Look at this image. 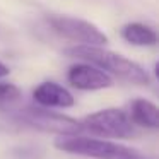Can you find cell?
Here are the masks:
<instances>
[{"instance_id":"1","label":"cell","mask_w":159,"mask_h":159,"mask_svg":"<svg viewBox=\"0 0 159 159\" xmlns=\"http://www.w3.org/2000/svg\"><path fill=\"white\" fill-rule=\"evenodd\" d=\"M63 53L67 57H72V58H79L87 63H93L110 75L120 77V79L135 84V86H149L151 84V77L144 67H140L137 62L120 55V53L106 50L104 46L74 45L65 48Z\"/></svg>"},{"instance_id":"2","label":"cell","mask_w":159,"mask_h":159,"mask_svg":"<svg viewBox=\"0 0 159 159\" xmlns=\"http://www.w3.org/2000/svg\"><path fill=\"white\" fill-rule=\"evenodd\" d=\"M55 147L67 154L84 156L93 159H123L135 154L134 149L125 145H118L115 142L104 140L99 137H89V135L75 134V135H58L55 139Z\"/></svg>"},{"instance_id":"3","label":"cell","mask_w":159,"mask_h":159,"mask_svg":"<svg viewBox=\"0 0 159 159\" xmlns=\"http://www.w3.org/2000/svg\"><path fill=\"white\" fill-rule=\"evenodd\" d=\"M84 132H91L93 135L104 139H135L137 128L132 123L130 116L123 110L118 108H106L84 116L80 121Z\"/></svg>"},{"instance_id":"4","label":"cell","mask_w":159,"mask_h":159,"mask_svg":"<svg viewBox=\"0 0 159 159\" xmlns=\"http://www.w3.org/2000/svg\"><path fill=\"white\" fill-rule=\"evenodd\" d=\"M48 22L57 34L70 39L75 45L104 46L108 43V36L96 24L84 19L70 17V16H52Z\"/></svg>"},{"instance_id":"5","label":"cell","mask_w":159,"mask_h":159,"mask_svg":"<svg viewBox=\"0 0 159 159\" xmlns=\"http://www.w3.org/2000/svg\"><path fill=\"white\" fill-rule=\"evenodd\" d=\"M21 120L26 121L29 127L41 132H52L57 135H75L82 134L84 127L75 118L67 116V115L57 113L48 108L31 106L21 111Z\"/></svg>"},{"instance_id":"6","label":"cell","mask_w":159,"mask_h":159,"mask_svg":"<svg viewBox=\"0 0 159 159\" xmlns=\"http://www.w3.org/2000/svg\"><path fill=\"white\" fill-rule=\"evenodd\" d=\"M67 80L79 91H101L113 86V77L93 63H75L67 72Z\"/></svg>"},{"instance_id":"7","label":"cell","mask_w":159,"mask_h":159,"mask_svg":"<svg viewBox=\"0 0 159 159\" xmlns=\"http://www.w3.org/2000/svg\"><path fill=\"white\" fill-rule=\"evenodd\" d=\"M33 99L38 103V106L48 108V110H53V108L65 110V108H72L75 104L72 93L53 80H45V82L38 84L33 89Z\"/></svg>"},{"instance_id":"8","label":"cell","mask_w":159,"mask_h":159,"mask_svg":"<svg viewBox=\"0 0 159 159\" xmlns=\"http://www.w3.org/2000/svg\"><path fill=\"white\" fill-rule=\"evenodd\" d=\"M130 120L134 125L142 128L156 130L159 127V110L152 101L145 98H137L130 103Z\"/></svg>"},{"instance_id":"9","label":"cell","mask_w":159,"mask_h":159,"mask_svg":"<svg viewBox=\"0 0 159 159\" xmlns=\"http://www.w3.org/2000/svg\"><path fill=\"white\" fill-rule=\"evenodd\" d=\"M121 38L127 43L134 46H154L157 43V34L156 31L147 24L142 22H128L120 31Z\"/></svg>"},{"instance_id":"10","label":"cell","mask_w":159,"mask_h":159,"mask_svg":"<svg viewBox=\"0 0 159 159\" xmlns=\"http://www.w3.org/2000/svg\"><path fill=\"white\" fill-rule=\"evenodd\" d=\"M21 99V89L16 84L11 82H0V106L14 104Z\"/></svg>"},{"instance_id":"11","label":"cell","mask_w":159,"mask_h":159,"mask_svg":"<svg viewBox=\"0 0 159 159\" xmlns=\"http://www.w3.org/2000/svg\"><path fill=\"white\" fill-rule=\"evenodd\" d=\"M9 74H11V69H9L4 62H0V79H2V77H7Z\"/></svg>"},{"instance_id":"12","label":"cell","mask_w":159,"mask_h":159,"mask_svg":"<svg viewBox=\"0 0 159 159\" xmlns=\"http://www.w3.org/2000/svg\"><path fill=\"white\" fill-rule=\"evenodd\" d=\"M123 159H144V157H140V156L135 152V154H132V156H128V157H123Z\"/></svg>"}]
</instances>
